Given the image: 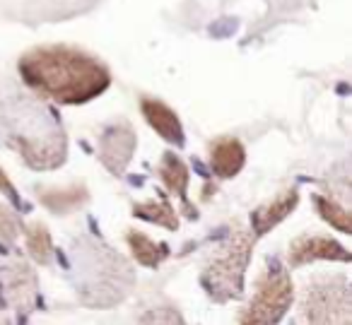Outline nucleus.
<instances>
[{
  "label": "nucleus",
  "mask_w": 352,
  "mask_h": 325,
  "mask_svg": "<svg viewBox=\"0 0 352 325\" xmlns=\"http://www.w3.org/2000/svg\"><path fill=\"white\" fill-rule=\"evenodd\" d=\"M17 68L36 97L58 104H85L111 85L107 65L73 46H36L22 56Z\"/></svg>",
  "instance_id": "obj_1"
},
{
  "label": "nucleus",
  "mask_w": 352,
  "mask_h": 325,
  "mask_svg": "<svg viewBox=\"0 0 352 325\" xmlns=\"http://www.w3.org/2000/svg\"><path fill=\"white\" fill-rule=\"evenodd\" d=\"M3 140L36 171L54 169L65 161V133L54 111L32 94L15 92L0 104Z\"/></svg>",
  "instance_id": "obj_2"
},
{
  "label": "nucleus",
  "mask_w": 352,
  "mask_h": 325,
  "mask_svg": "<svg viewBox=\"0 0 352 325\" xmlns=\"http://www.w3.org/2000/svg\"><path fill=\"white\" fill-rule=\"evenodd\" d=\"M75 256H78V272L82 275L78 291L85 304L92 309H111L131 291V267L109 246L85 243L75 251Z\"/></svg>",
  "instance_id": "obj_3"
},
{
  "label": "nucleus",
  "mask_w": 352,
  "mask_h": 325,
  "mask_svg": "<svg viewBox=\"0 0 352 325\" xmlns=\"http://www.w3.org/2000/svg\"><path fill=\"white\" fill-rule=\"evenodd\" d=\"M256 236L246 229L236 227L230 232L220 248L212 253L203 270V289L210 294L212 301L227 304L244 294V275L251 260Z\"/></svg>",
  "instance_id": "obj_4"
},
{
  "label": "nucleus",
  "mask_w": 352,
  "mask_h": 325,
  "mask_svg": "<svg viewBox=\"0 0 352 325\" xmlns=\"http://www.w3.org/2000/svg\"><path fill=\"white\" fill-rule=\"evenodd\" d=\"M292 299L294 284L289 280V272L280 265L278 258H270L236 325H278L292 306Z\"/></svg>",
  "instance_id": "obj_5"
},
{
  "label": "nucleus",
  "mask_w": 352,
  "mask_h": 325,
  "mask_svg": "<svg viewBox=\"0 0 352 325\" xmlns=\"http://www.w3.org/2000/svg\"><path fill=\"white\" fill-rule=\"evenodd\" d=\"M297 325H350V287L345 277L314 280L299 304Z\"/></svg>",
  "instance_id": "obj_6"
},
{
  "label": "nucleus",
  "mask_w": 352,
  "mask_h": 325,
  "mask_svg": "<svg viewBox=\"0 0 352 325\" xmlns=\"http://www.w3.org/2000/svg\"><path fill=\"white\" fill-rule=\"evenodd\" d=\"M0 296L20 315H27L36 306L39 282L25 260H10L0 267Z\"/></svg>",
  "instance_id": "obj_7"
},
{
  "label": "nucleus",
  "mask_w": 352,
  "mask_h": 325,
  "mask_svg": "<svg viewBox=\"0 0 352 325\" xmlns=\"http://www.w3.org/2000/svg\"><path fill=\"white\" fill-rule=\"evenodd\" d=\"M135 152V131L128 121H118L99 137V159L111 174H123Z\"/></svg>",
  "instance_id": "obj_8"
},
{
  "label": "nucleus",
  "mask_w": 352,
  "mask_h": 325,
  "mask_svg": "<svg viewBox=\"0 0 352 325\" xmlns=\"http://www.w3.org/2000/svg\"><path fill=\"white\" fill-rule=\"evenodd\" d=\"M316 260L347 262L350 260V251H347L345 246H340L338 241H333V238L311 236V234H304V236L294 238V241L289 243V251H287L289 267H302Z\"/></svg>",
  "instance_id": "obj_9"
},
{
  "label": "nucleus",
  "mask_w": 352,
  "mask_h": 325,
  "mask_svg": "<svg viewBox=\"0 0 352 325\" xmlns=\"http://www.w3.org/2000/svg\"><path fill=\"white\" fill-rule=\"evenodd\" d=\"M210 152V169L215 176L220 179H232L236 176L246 164V152H244V145L241 140L232 135H222V137H215L208 147Z\"/></svg>",
  "instance_id": "obj_10"
},
{
  "label": "nucleus",
  "mask_w": 352,
  "mask_h": 325,
  "mask_svg": "<svg viewBox=\"0 0 352 325\" xmlns=\"http://www.w3.org/2000/svg\"><path fill=\"white\" fill-rule=\"evenodd\" d=\"M297 203H299V190L297 188H285L278 198H273L270 203L261 205V208L254 212V217H251V234H254L256 238L263 236V234H268L275 224H280L294 208H297Z\"/></svg>",
  "instance_id": "obj_11"
},
{
  "label": "nucleus",
  "mask_w": 352,
  "mask_h": 325,
  "mask_svg": "<svg viewBox=\"0 0 352 325\" xmlns=\"http://www.w3.org/2000/svg\"><path fill=\"white\" fill-rule=\"evenodd\" d=\"M140 109H142V113H145V121L150 123L157 135H162L166 142H171V145H179V147L184 145L182 121H179V116H176L164 102L145 97L140 102Z\"/></svg>",
  "instance_id": "obj_12"
},
{
  "label": "nucleus",
  "mask_w": 352,
  "mask_h": 325,
  "mask_svg": "<svg viewBox=\"0 0 352 325\" xmlns=\"http://www.w3.org/2000/svg\"><path fill=\"white\" fill-rule=\"evenodd\" d=\"M39 200L54 214H68L80 210L89 200V193L85 186H70V188H46L39 193Z\"/></svg>",
  "instance_id": "obj_13"
},
{
  "label": "nucleus",
  "mask_w": 352,
  "mask_h": 325,
  "mask_svg": "<svg viewBox=\"0 0 352 325\" xmlns=\"http://www.w3.org/2000/svg\"><path fill=\"white\" fill-rule=\"evenodd\" d=\"M126 241H128V248H131L133 258H135L142 267H157L160 262L166 260V256H169L166 243L152 241V238L142 232H128Z\"/></svg>",
  "instance_id": "obj_14"
},
{
  "label": "nucleus",
  "mask_w": 352,
  "mask_h": 325,
  "mask_svg": "<svg viewBox=\"0 0 352 325\" xmlns=\"http://www.w3.org/2000/svg\"><path fill=\"white\" fill-rule=\"evenodd\" d=\"M160 179L171 195H179L182 200H186L188 166L182 157L174 155V152H166V155L162 157V164H160Z\"/></svg>",
  "instance_id": "obj_15"
},
{
  "label": "nucleus",
  "mask_w": 352,
  "mask_h": 325,
  "mask_svg": "<svg viewBox=\"0 0 352 325\" xmlns=\"http://www.w3.org/2000/svg\"><path fill=\"white\" fill-rule=\"evenodd\" d=\"M133 214L140 219H147V222H152V224H160V227L169 229V232L179 229V217H176L174 208H171L164 198L133 205Z\"/></svg>",
  "instance_id": "obj_16"
},
{
  "label": "nucleus",
  "mask_w": 352,
  "mask_h": 325,
  "mask_svg": "<svg viewBox=\"0 0 352 325\" xmlns=\"http://www.w3.org/2000/svg\"><path fill=\"white\" fill-rule=\"evenodd\" d=\"M27 236V248H30V256L34 258L41 265H49L51 258H54V241H51V234L44 224L34 222L30 227H25Z\"/></svg>",
  "instance_id": "obj_17"
},
{
  "label": "nucleus",
  "mask_w": 352,
  "mask_h": 325,
  "mask_svg": "<svg viewBox=\"0 0 352 325\" xmlns=\"http://www.w3.org/2000/svg\"><path fill=\"white\" fill-rule=\"evenodd\" d=\"M314 205H316V212L321 214L323 219H326L328 224H331L333 229H338V232L342 234H350V214H347V210L342 208V205H338L336 200L326 198V195H314Z\"/></svg>",
  "instance_id": "obj_18"
},
{
  "label": "nucleus",
  "mask_w": 352,
  "mask_h": 325,
  "mask_svg": "<svg viewBox=\"0 0 352 325\" xmlns=\"http://www.w3.org/2000/svg\"><path fill=\"white\" fill-rule=\"evenodd\" d=\"M138 325H186V320L174 306H155V309L142 313Z\"/></svg>",
  "instance_id": "obj_19"
},
{
  "label": "nucleus",
  "mask_w": 352,
  "mask_h": 325,
  "mask_svg": "<svg viewBox=\"0 0 352 325\" xmlns=\"http://www.w3.org/2000/svg\"><path fill=\"white\" fill-rule=\"evenodd\" d=\"M22 227L17 222V217L6 208V205L0 203V241L6 243H15V238L20 236Z\"/></svg>",
  "instance_id": "obj_20"
},
{
  "label": "nucleus",
  "mask_w": 352,
  "mask_h": 325,
  "mask_svg": "<svg viewBox=\"0 0 352 325\" xmlns=\"http://www.w3.org/2000/svg\"><path fill=\"white\" fill-rule=\"evenodd\" d=\"M0 190L10 195V198L15 200V203H20V195H17V190H15V186H12V181L8 179V174L3 171V166H0Z\"/></svg>",
  "instance_id": "obj_21"
},
{
  "label": "nucleus",
  "mask_w": 352,
  "mask_h": 325,
  "mask_svg": "<svg viewBox=\"0 0 352 325\" xmlns=\"http://www.w3.org/2000/svg\"><path fill=\"white\" fill-rule=\"evenodd\" d=\"M0 325H12L6 313V301H3V296H0Z\"/></svg>",
  "instance_id": "obj_22"
}]
</instances>
